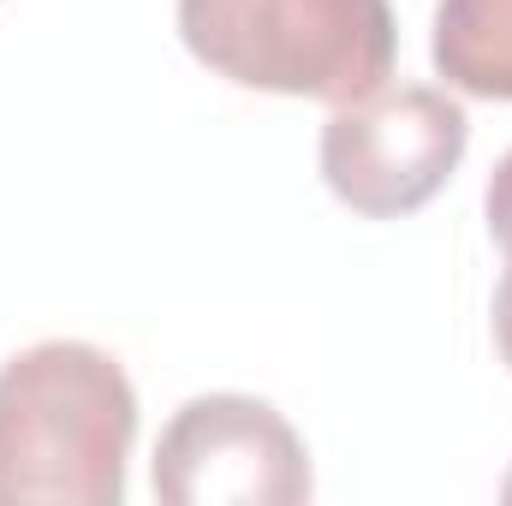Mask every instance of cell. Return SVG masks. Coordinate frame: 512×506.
I'll return each mask as SVG.
<instances>
[{
	"instance_id": "277c9868",
	"label": "cell",
	"mask_w": 512,
	"mask_h": 506,
	"mask_svg": "<svg viewBox=\"0 0 512 506\" xmlns=\"http://www.w3.org/2000/svg\"><path fill=\"white\" fill-rule=\"evenodd\" d=\"M149 483L167 506H298L310 501V453L268 399L203 393L161 429Z\"/></svg>"
},
{
	"instance_id": "52a82bcc",
	"label": "cell",
	"mask_w": 512,
	"mask_h": 506,
	"mask_svg": "<svg viewBox=\"0 0 512 506\" xmlns=\"http://www.w3.org/2000/svg\"><path fill=\"white\" fill-rule=\"evenodd\" d=\"M495 346H501V358H507V370H512V268H507V280H501V292H495Z\"/></svg>"
},
{
	"instance_id": "ba28073f",
	"label": "cell",
	"mask_w": 512,
	"mask_h": 506,
	"mask_svg": "<svg viewBox=\"0 0 512 506\" xmlns=\"http://www.w3.org/2000/svg\"><path fill=\"white\" fill-rule=\"evenodd\" d=\"M501 501H507V506H512V471H507V483H501Z\"/></svg>"
},
{
	"instance_id": "3957f363",
	"label": "cell",
	"mask_w": 512,
	"mask_h": 506,
	"mask_svg": "<svg viewBox=\"0 0 512 506\" xmlns=\"http://www.w3.org/2000/svg\"><path fill=\"white\" fill-rule=\"evenodd\" d=\"M465 143L471 120L447 90L382 84L358 102H340L322 126V179L346 209L370 221H399L459 173Z\"/></svg>"
},
{
	"instance_id": "8992f818",
	"label": "cell",
	"mask_w": 512,
	"mask_h": 506,
	"mask_svg": "<svg viewBox=\"0 0 512 506\" xmlns=\"http://www.w3.org/2000/svg\"><path fill=\"white\" fill-rule=\"evenodd\" d=\"M489 233H495V245L507 251V268H512V149L501 155V167H495V179H489Z\"/></svg>"
},
{
	"instance_id": "7a4b0ae2",
	"label": "cell",
	"mask_w": 512,
	"mask_h": 506,
	"mask_svg": "<svg viewBox=\"0 0 512 506\" xmlns=\"http://www.w3.org/2000/svg\"><path fill=\"white\" fill-rule=\"evenodd\" d=\"M179 36L227 84L334 108L382 90L399 54L387 0H179Z\"/></svg>"
},
{
	"instance_id": "6da1fadb",
	"label": "cell",
	"mask_w": 512,
	"mask_h": 506,
	"mask_svg": "<svg viewBox=\"0 0 512 506\" xmlns=\"http://www.w3.org/2000/svg\"><path fill=\"white\" fill-rule=\"evenodd\" d=\"M137 441L126 370L84 340L0 364V506H120Z\"/></svg>"
},
{
	"instance_id": "5b68a950",
	"label": "cell",
	"mask_w": 512,
	"mask_h": 506,
	"mask_svg": "<svg viewBox=\"0 0 512 506\" xmlns=\"http://www.w3.org/2000/svg\"><path fill=\"white\" fill-rule=\"evenodd\" d=\"M435 72L477 102H512V0H441Z\"/></svg>"
}]
</instances>
